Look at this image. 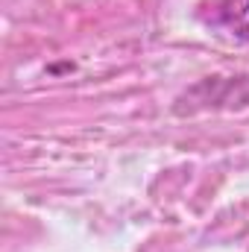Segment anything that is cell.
I'll return each instance as SVG.
<instances>
[{
	"label": "cell",
	"mask_w": 249,
	"mask_h": 252,
	"mask_svg": "<svg viewBox=\"0 0 249 252\" xmlns=\"http://www.w3.org/2000/svg\"><path fill=\"white\" fill-rule=\"evenodd\" d=\"M211 15L232 35L249 41V0H214L211 3Z\"/></svg>",
	"instance_id": "cell-1"
}]
</instances>
